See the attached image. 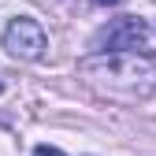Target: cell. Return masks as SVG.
Instances as JSON below:
<instances>
[{
	"label": "cell",
	"instance_id": "6da1fadb",
	"mask_svg": "<svg viewBox=\"0 0 156 156\" xmlns=\"http://www.w3.org/2000/svg\"><path fill=\"white\" fill-rule=\"evenodd\" d=\"M78 74L97 97L119 104H141L156 93V60L145 52H93L78 60Z\"/></svg>",
	"mask_w": 156,
	"mask_h": 156
},
{
	"label": "cell",
	"instance_id": "7a4b0ae2",
	"mask_svg": "<svg viewBox=\"0 0 156 156\" xmlns=\"http://www.w3.org/2000/svg\"><path fill=\"white\" fill-rule=\"evenodd\" d=\"M0 45H4V52L11 56V60H19V63H34V60H41V56H45L48 37H45V26L37 23V19L19 15V19H11V23L4 26Z\"/></svg>",
	"mask_w": 156,
	"mask_h": 156
},
{
	"label": "cell",
	"instance_id": "3957f363",
	"mask_svg": "<svg viewBox=\"0 0 156 156\" xmlns=\"http://www.w3.org/2000/svg\"><path fill=\"white\" fill-rule=\"evenodd\" d=\"M93 48L97 52H145L149 48V23L138 19V15L112 19L108 26L97 30Z\"/></svg>",
	"mask_w": 156,
	"mask_h": 156
},
{
	"label": "cell",
	"instance_id": "277c9868",
	"mask_svg": "<svg viewBox=\"0 0 156 156\" xmlns=\"http://www.w3.org/2000/svg\"><path fill=\"white\" fill-rule=\"evenodd\" d=\"M34 156H63V152L56 149V145H37V149H34Z\"/></svg>",
	"mask_w": 156,
	"mask_h": 156
},
{
	"label": "cell",
	"instance_id": "5b68a950",
	"mask_svg": "<svg viewBox=\"0 0 156 156\" xmlns=\"http://www.w3.org/2000/svg\"><path fill=\"white\" fill-rule=\"evenodd\" d=\"M93 4H101V8H115L119 0H93Z\"/></svg>",
	"mask_w": 156,
	"mask_h": 156
},
{
	"label": "cell",
	"instance_id": "8992f818",
	"mask_svg": "<svg viewBox=\"0 0 156 156\" xmlns=\"http://www.w3.org/2000/svg\"><path fill=\"white\" fill-rule=\"evenodd\" d=\"M0 93H4V78H0Z\"/></svg>",
	"mask_w": 156,
	"mask_h": 156
}]
</instances>
